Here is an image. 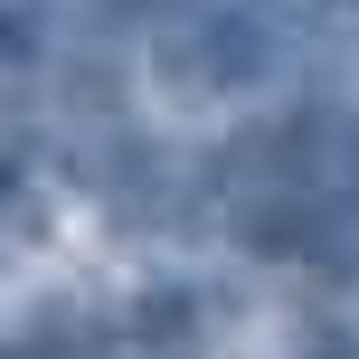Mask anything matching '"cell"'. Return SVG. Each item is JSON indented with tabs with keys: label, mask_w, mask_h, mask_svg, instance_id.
I'll return each mask as SVG.
<instances>
[{
	"label": "cell",
	"mask_w": 359,
	"mask_h": 359,
	"mask_svg": "<svg viewBox=\"0 0 359 359\" xmlns=\"http://www.w3.org/2000/svg\"><path fill=\"white\" fill-rule=\"evenodd\" d=\"M217 208L255 255L359 274V104H312L217 151Z\"/></svg>",
	"instance_id": "1"
},
{
	"label": "cell",
	"mask_w": 359,
	"mask_h": 359,
	"mask_svg": "<svg viewBox=\"0 0 359 359\" xmlns=\"http://www.w3.org/2000/svg\"><path fill=\"white\" fill-rule=\"evenodd\" d=\"M284 57H293V19L274 0H170L151 19V76L180 104L246 95L265 76H284Z\"/></svg>",
	"instance_id": "2"
},
{
	"label": "cell",
	"mask_w": 359,
	"mask_h": 359,
	"mask_svg": "<svg viewBox=\"0 0 359 359\" xmlns=\"http://www.w3.org/2000/svg\"><path fill=\"white\" fill-rule=\"evenodd\" d=\"M10 359H104V331H95L86 312L48 303V312H29V322L10 331Z\"/></svg>",
	"instance_id": "3"
},
{
	"label": "cell",
	"mask_w": 359,
	"mask_h": 359,
	"mask_svg": "<svg viewBox=\"0 0 359 359\" xmlns=\"http://www.w3.org/2000/svg\"><path fill=\"white\" fill-rule=\"evenodd\" d=\"M133 331H142V350L189 359V350H198V331H208V303H198V293H151V303L133 312Z\"/></svg>",
	"instance_id": "4"
},
{
	"label": "cell",
	"mask_w": 359,
	"mask_h": 359,
	"mask_svg": "<svg viewBox=\"0 0 359 359\" xmlns=\"http://www.w3.org/2000/svg\"><path fill=\"white\" fill-rule=\"evenodd\" d=\"M114 10H133V19H142V29H151V19H161L170 0H114Z\"/></svg>",
	"instance_id": "5"
},
{
	"label": "cell",
	"mask_w": 359,
	"mask_h": 359,
	"mask_svg": "<svg viewBox=\"0 0 359 359\" xmlns=\"http://www.w3.org/2000/svg\"><path fill=\"white\" fill-rule=\"evenodd\" d=\"M312 359H350V350H312Z\"/></svg>",
	"instance_id": "6"
}]
</instances>
